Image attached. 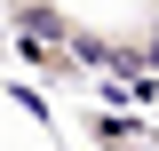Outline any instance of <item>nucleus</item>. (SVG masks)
Returning <instances> with one entry per match:
<instances>
[{"instance_id": "1", "label": "nucleus", "mask_w": 159, "mask_h": 151, "mask_svg": "<svg viewBox=\"0 0 159 151\" xmlns=\"http://www.w3.org/2000/svg\"><path fill=\"white\" fill-rule=\"evenodd\" d=\"M72 8L64 0H8V32L16 40H56V48H72Z\"/></svg>"}, {"instance_id": "2", "label": "nucleus", "mask_w": 159, "mask_h": 151, "mask_svg": "<svg viewBox=\"0 0 159 151\" xmlns=\"http://www.w3.org/2000/svg\"><path fill=\"white\" fill-rule=\"evenodd\" d=\"M88 143H96V151H159V135L143 127L135 112H96V119H88Z\"/></svg>"}, {"instance_id": "4", "label": "nucleus", "mask_w": 159, "mask_h": 151, "mask_svg": "<svg viewBox=\"0 0 159 151\" xmlns=\"http://www.w3.org/2000/svg\"><path fill=\"white\" fill-rule=\"evenodd\" d=\"M143 24H159V0H143Z\"/></svg>"}, {"instance_id": "3", "label": "nucleus", "mask_w": 159, "mask_h": 151, "mask_svg": "<svg viewBox=\"0 0 159 151\" xmlns=\"http://www.w3.org/2000/svg\"><path fill=\"white\" fill-rule=\"evenodd\" d=\"M135 40H143V72H159V24H143Z\"/></svg>"}]
</instances>
